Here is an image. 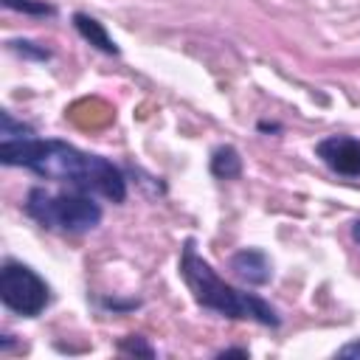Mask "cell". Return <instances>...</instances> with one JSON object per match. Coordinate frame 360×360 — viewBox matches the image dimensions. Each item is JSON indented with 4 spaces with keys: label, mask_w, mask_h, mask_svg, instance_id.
<instances>
[{
    "label": "cell",
    "mask_w": 360,
    "mask_h": 360,
    "mask_svg": "<svg viewBox=\"0 0 360 360\" xmlns=\"http://www.w3.org/2000/svg\"><path fill=\"white\" fill-rule=\"evenodd\" d=\"M0 160L6 166H22L42 180L101 194L110 202L127 200V177L112 160L84 152L59 138H39L34 132L22 138H3Z\"/></svg>",
    "instance_id": "obj_1"
},
{
    "label": "cell",
    "mask_w": 360,
    "mask_h": 360,
    "mask_svg": "<svg viewBox=\"0 0 360 360\" xmlns=\"http://www.w3.org/2000/svg\"><path fill=\"white\" fill-rule=\"evenodd\" d=\"M180 278L191 290L194 301L202 309H211L231 321H253L262 326H278L281 318L273 304L259 298L256 292H245L233 284H228L194 248V239H188L180 250Z\"/></svg>",
    "instance_id": "obj_2"
},
{
    "label": "cell",
    "mask_w": 360,
    "mask_h": 360,
    "mask_svg": "<svg viewBox=\"0 0 360 360\" xmlns=\"http://www.w3.org/2000/svg\"><path fill=\"white\" fill-rule=\"evenodd\" d=\"M22 208L34 222H39L48 231H59V233H87V231L98 228L101 217H104V211L93 200V194L79 191V188L51 191V188L34 186L25 194Z\"/></svg>",
    "instance_id": "obj_3"
},
{
    "label": "cell",
    "mask_w": 360,
    "mask_h": 360,
    "mask_svg": "<svg viewBox=\"0 0 360 360\" xmlns=\"http://www.w3.org/2000/svg\"><path fill=\"white\" fill-rule=\"evenodd\" d=\"M0 301L14 315L37 318L51 304V287L34 267L6 259L0 267Z\"/></svg>",
    "instance_id": "obj_4"
},
{
    "label": "cell",
    "mask_w": 360,
    "mask_h": 360,
    "mask_svg": "<svg viewBox=\"0 0 360 360\" xmlns=\"http://www.w3.org/2000/svg\"><path fill=\"white\" fill-rule=\"evenodd\" d=\"M315 155L340 177H360V141L352 135H326L315 143Z\"/></svg>",
    "instance_id": "obj_5"
},
{
    "label": "cell",
    "mask_w": 360,
    "mask_h": 360,
    "mask_svg": "<svg viewBox=\"0 0 360 360\" xmlns=\"http://www.w3.org/2000/svg\"><path fill=\"white\" fill-rule=\"evenodd\" d=\"M231 270L239 281L250 284V287H262L273 278V262L267 259L264 250L259 248H242L231 256Z\"/></svg>",
    "instance_id": "obj_6"
},
{
    "label": "cell",
    "mask_w": 360,
    "mask_h": 360,
    "mask_svg": "<svg viewBox=\"0 0 360 360\" xmlns=\"http://www.w3.org/2000/svg\"><path fill=\"white\" fill-rule=\"evenodd\" d=\"M73 25H76V31L82 34V39L84 42H90L93 48H98L101 53H110V56H118V45H115V39L107 34V28H104V22H98L96 17H90V14H73Z\"/></svg>",
    "instance_id": "obj_7"
},
{
    "label": "cell",
    "mask_w": 360,
    "mask_h": 360,
    "mask_svg": "<svg viewBox=\"0 0 360 360\" xmlns=\"http://www.w3.org/2000/svg\"><path fill=\"white\" fill-rule=\"evenodd\" d=\"M211 174L219 180H236L242 174V158L231 143L217 146L211 152Z\"/></svg>",
    "instance_id": "obj_8"
},
{
    "label": "cell",
    "mask_w": 360,
    "mask_h": 360,
    "mask_svg": "<svg viewBox=\"0 0 360 360\" xmlns=\"http://www.w3.org/2000/svg\"><path fill=\"white\" fill-rule=\"evenodd\" d=\"M6 3V8H14V11H22V14H39V17H51L56 8L51 6V3H45V0H3Z\"/></svg>",
    "instance_id": "obj_9"
},
{
    "label": "cell",
    "mask_w": 360,
    "mask_h": 360,
    "mask_svg": "<svg viewBox=\"0 0 360 360\" xmlns=\"http://www.w3.org/2000/svg\"><path fill=\"white\" fill-rule=\"evenodd\" d=\"M11 48H14V51H20L22 56H31V59H39V62L51 59V51H48V48H42V45H37V42H28V39L11 42Z\"/></svg>",
    "instance_id": "obj_10"
},
{
    "label": "cell",
    "mask_w": 360,
    "mask_h": 360,
    "mask_svg": "<svg viewBox=\"0 0 360 360\" xmlns=\"http://www.w3.org/2000/svg\"><path fill=\"white\" fill-rule=\"evenodd\" d=\"M338 357H360V338L357 340H349L338 349Z\"/></svg>",
    "instance_id": "obj_11"
},
{
    "label": "cell",
    "mask_w": 360,
    "mask_h": 360,
    "mask_svg": "<svg viewBox=\"0 0 360 360\" xmlns=\"http://www.w3.org/2000/svg\"><path fill=\"white\" fill-rule=\"evenodd\" d=\"M132 338H135V335H132ZM132 338H129L127 343H121V349H124V352H143V354H152V349H149V346H141V343H138V340H132Z\"/></svg>",
    "instance_id": "obj_12"
},
{
    "label": "cell",
    "mask_w": 360,
    "mask_h": 360,
    "mask_svg": "<svg viewBox=\"0 0 360 360\" xmlns=\"http://www.w3.org/2000/svg\"><path fill=\"white\" fill-rule=\"evenodd\" d=\"M231 354H239V357H248V349H222V352H217V357H231Z\"/></svg>",
    "instance_id": "obj_13"
},
{
    "label": "cell",
    "mask_w": 360,
    "mask_h": 360,
    "mask_svg": "<svg viewBox=\"0 0 360 360\" xmlns=\"http://www.w3.org/2000/svg\"><path fill=\"white\" fill-rule=\"evenodd\" d=\"M352 239L360 245V219H354V222H352Z\"/></svg>",
    "instance_id": "obj_14"
}]
</instances>
